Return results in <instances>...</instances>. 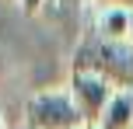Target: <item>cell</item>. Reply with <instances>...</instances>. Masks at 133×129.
Listing matches in <instances>:
<instances>
[{
  "label": "cell",
  "instance_id": "7a4b0ae2",
  "mask_svg": "<svg viewBox=\"0 0 133 129\" xmlns=\"http://www.w3.org/2000/svg\"><path fill=\"white\" fill-rule=\"evenodd\" d=\"M25 126L32 129H84L66 91H42L25 105Z\"/></svg>",
  "mask_w": 133,
  "mask_h": 129
},
{
  "label": "cell",
  "instance_id": "3957f363",
  "mask_svg": "<svg viewBox=\"0 0 133 129\" xmlns=\"http://www.w3.org/2000/svg\"><path fill=\"white\" fill-rule=\"evenodd\" d=\"M66 94H70V101H74V108H77L84 129H91V126H98V119H102V112H105L109 98L116 94V87L105 84L102 77H95V73H70Z\"/></svg>",
  "mask_w": 133,
  "mask_h": 129
},
{
  "label": "cell",
  "instance_id": "277c9868",
  "mask_svg": "<svg viewBox=\"0 0 133 129\" xmlns=\"http://www.w3.org/2000/svg\"><path fill=\"white\" fill-rule=\"evenodd\" d=\"M98 129H133V91H116L109 98Z\"/></svg>",
  "mask_w": 133,
  "mask_h": 129
},
{
  "label": "cell",
  "instance_id": "52a82bcc",
  "mask_svg": "<svg viewBox=\"0 0 133 129\" xmlns=\"http://www.w3.org/2000/svg\"><path fill=\"white\" fill-rule=\"evenodd\" d=\"M126 42H130V49H133V11H130V35H126Z\"/></svg>",
  "mask_w": 133,
  "mask_h": 129
},
{
  "label": "cell",
  "instance_id": "5b68a950",
  "mask_svg": "<svg viewBox=\"0 0 133 129\" xmlns=\"http://www.w3.org/2000/svg\"><path fill=\"white\" fill-rule=\"evenodd\" d=\"M91 28L102 35V39L126 42V35H130V11H126V7H102Z\"/></svg>",
  "mask_w": 133,
  "mask_h": 129
},
{
  "label": "cell",
  "instance_id": "ba28073f",
  "mask_svg": "<svg viewBox=\"0 0 133 129\" xmlns=\"http://www.w3.org/2000/svg\"><path fill=\"white\" fill-rule=\"evenodd\" d=\"M18 129H32V126H18Z\"/></svg>",
  "mask_w": 133,
  "mask_h": 129
},
{
  "label": "cell",
  "instance_id": "8992f818",
  "mask_svg": "<svg viewBox=\"0 0 133 129\" xmlns=\"http://www.w3.org/2000/svg\"><path fill=\"white\" fill-rule=\"evenodd\" d=\"M42 4H46V0H21V11H25V14H35Z\"/></svg>",
  "mask_w": 133,
  "mask_h": 129
},
{
  "label": "cell",
  "instance_id": "8fae6325",
  "mask_svg": "<svg viewBox=\"0 0 133 129\" xmlns=\"http://www.w3.org/2000/svg\"><path fill=\"white\" fill-rule=\"evenodd\" d=\"M91 129H98V126H91Z\"/></svg>",
  "mask_w": 133,
  "mask_h": 129
},
{
  "label": "cell",
  "instance_id": "30bf717a",
  "mask_svg": "<svg viewBox=\"0 0 133 129\" xmlns=\"http://www.w3.org/2000/svg\"><path fill=\"white\" fill-rule=\"evenodd\" d=\"M0 129H4V122H0Z\"/></svg>",
  "mask_w": 133,
  "mask_h": 129
},
{
  "label": "cell",
  "instance_id": "9c48e42d",
  "mask_svg": "<svg viewBox=\"0 0 133 129\" xmlns=\"http://www.w3.org/2000/svg\"><path fill=\"white\" fill-rule=\"evenodd\" d=\"M11 4H21V0H11Z\"/></svg>",
  "mask_w": 133,
  "mask_h": 129
},
{
  "label": "cell",
  "instance_id": "6da1fadb",
  "mask_svg": "<svg viewBox=\"0 0 133 129\" xmlns=\"http://www.w3.org/2000/svg\"><path fill=\"white\" fill-rule=\"evenodd\" d=\"M74 73H95L116 91H133V49L130 42L102 39L91 25L84 28L77 49H74Z\"/></svg>",
  "mask_w": 133,
  "mask_h": 129
}]
</instances>
